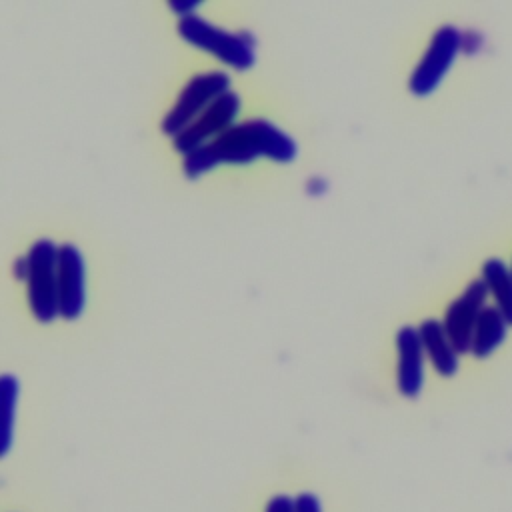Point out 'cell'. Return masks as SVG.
I'll return each instance as SVG.
<instances>
[{"instance_id": "obj_1", "label": "cell", "mask_w": 512, "mask_h": 512, "mask_svg": "<svg viewBox=\"0 0 512 512\" xmlns=\"http://www.w3.org/2000/svg\"><path fill=\"white\" fill-rule=\"evenodd\" d=\"M296 142L268 120H246L232 124L212 142L184 156V172L188 178H198L202 172L220 164H248L258 156H268L276 162L296 158Z\"/></svg>"}, {"instance_id": "obj_2", "label": "cell", "mask_w": 512, "mask_h": 512, "mask_svg": "<svg viewBox=\"0 0 512 512\" xmlns=\"http://www.w3.org/2000/svg\"><path fill=\"white\" fill-rule=\"evenodd\" d=\"M20 278L28 284V300L40 322H50L60 314L58 300V246L52 240H38L24 260L18 262Z\"/></svg>"}, {"instance_id": "obj_3", "label": "cell", "mask_w": 512, "mask_h": 512, "mask_svg": "<svg viewBox=\"0 0 512 512\" xmlns=\"http://www.w3.org/2000/svg\"><path fill=\"white\" fill-rule=\"evenodd\" d=\"M178 32L188 44L214 54L232 68L248 70L254 64V42L248 34L220 30L196 14L182 16L178 22Z\"/></svg>"}, {"instance_id": "obj_4", "label": "cell", "mask_w": 512, "mask_h": 512, "mask_svg": "<svg viewBox=\"0 0 512 512\" xmlns=\"http://www.w3.org/2000/svg\"><path fill=\"white\" fill-rule=\"evenodd\" d=\"M230 78L224 72H204L194 76L180 92L176 104L162 122V132L176 138L182 134L216 98L228 92Z\"/></svg>"}, {"instance_id": "obj_5", "label": "cell", "mask_w": 512, "mask_h": 512, "mask_svg": "<svg viewBox=\"0 0 512 512\" xmlns=\"http://www.w3.org/2000/svg\"><path fill=\"white\" fill-rule=\"evenodd\" d=\"M460 46H462V36L458 28L448 24L438 28L424 58L420 60V64L410 76V90L416 96L430 94L448 72Z\"/></svg>"}, {"instance_id": "obj_6", "label": "cell", "mask_w": 512, "mask_h": 512, "mask_svg": "<svg viewBox=\"0 0 512 512\" xmlns=\"http://www.w3.org/2000/svg\"><path fill=\"white\" fill-rule=\"evenodd\" d=\"M240 112V98L236 92L228 90L220 98H216L182 134L174 138V148L188 156L206 144L210 136H220L224 130L232 126Z\"/></svg>"}, {"instance_id": "obj_7", "label": "cell", "mask_w": 512, "mask_h": 512, "mask_svg": "<svg viewBox=\"0 0 512 512\" xmlns=\"http://www.w3.org/2000/svg\"><path fill=\"white\" fill-rule=\"evenodd\" d=\"M486 294L488 288L484 284V280H474L466 286V290L460 294V298H456L446 314H444V330L454 346V350L458 354L470 352L472 348V336H474V328L476 322L482 314V310L486 308Z\"/></svg>"}, {"instance_id": "obj_8", "label": "cell", "mask_w": 512, "mask_h": 512, "mask_svg": "<svg viewBox=\"0 0 512 512\" xmlns=\"http://www.w3.org/2000/svg\"><path fill=\"white\" fill-rule=\"evenodd\" d=\"M84 260L76 246L58 248V300L60 314L68 320L80 316L84 308Z\"/></svg>"}, {"instance_id": "obj_9", "label": "cell", "mask_w": 512, "mask_h": 512, "mask_svg": "<svg viewBox=\"0 0 512 512\" xmlns=\"http://www.w3.org/2000/svg\"><path fill=\"white\" fill-rule=\"evenodd\" d=\"M398 348V388L404 396H418L424 380V346L414 326H404L396 334Z\"/></svg>"}, {"instance_id": "obj_10", "label": "cell", "mask_w": 512, "mask_h": 512, "mask_svg": "<svg viewBox=\"0 0 512 512\" xmlns=\"http://www.w3.org/2000/svg\"><path fill=\"white\" fill-rule=\"evenodd\" d=\"M418 332H420L424 352L428 354L434 368L442 376H452L458 368V352L454 350V346L444 330V324L430 318L420 324Z\"/></svg>"}, {"instance_id": "obj_11", "label": "cell", "mask_w": 512, "mask_h": 512, "mask_svg": "<svg viewBox=\"0 0 512 512\" xmlns=\"http://www.w3.org/2000/svg\"><path fill=\"white\" fill-rule=\"evenodd\" d=\"M508 322L498 306H486L476 322L474 336H472V348L470 352L476 358L490 356L504 340Z\"/></svg>"}, {"instance_id": "obj_12", "label": "cell", "mask_w": 512, "mask_h": 512, "mask_svg": "<svg viewBox=\"0 0 512 512\" xmlns=\"http://www.w3.org/2000/svg\"><path fill=\"white\" fill-rule=\"evenodd\" d=\"M482 280L496 298L506 322L512 324V270L498 258H490L482 266Z\"/></svg>"}, {"instance_id": "obj_13", "label": "cell", "mask_w": 512, "mask_h": 512, "mask_svg": "<svg viewBox=\"0 0 512 512\" xmlns=\"http://www.w3.org/2000/svg\"><path fill=\"white\" fill-rule=\"evenodd\" d=\"M2 394H4V412H6V422H4V450L8 448L10 442V422H12V404L16 398V382L12 376L2 378Z\"/></svg>"}, {"instance_id": "obj_14", "label": "cell", "mask_w": 512, "mask_h": 512, "mask_svg": "<svg viewBox=\"0 0 512 512\" xmlns=\"http://www.w3.org/2000/svg\"><path fill=\"white\" fill-rule=\"evenodd\" d=\"M294 506H296V512H320V504L314 494H300L294 500Z\"/></svg>"}, {"instance_id": "obj_15", "label": "cell", "mask_w": 512, "mask_h": 512, "mask_svg": "<svg viewBox=\"0 0 512 512\" xmlns=\"http://www.w3.org/2000/svg\"><path fill=\"white\" fill-rule=\"evenodd\" d=\"M266 512H296V506L288 496H276L268 502Z\"/></svg>"}, {"instance_id": "obj_16", "label": "cell", "mask_w": 512, "mask_h": 512, "mask_svg": "<svg viewBox=\"0 0 512 512\" xmlns=\"http://www.w3.org/2000/svg\"><path fill=\"white\" fill-rule=\"evenodd\" d=\"M196 6H198L196 2H170V8H172V10H176V12L180 14V18H182V16L192 14V10H194Z\"/></svg>"}, {"instance_id": "obj_17", "label": "cell", "mask_w": 512, "mask_h": 512, "mask_svg": "<svg viewBox=\"0 0 512 512\" xmlns=\"http://www.w3.org/2000/svg\"><path fill=\"white\" fill-rule=\"evenodd\" d=\"M510 270H512V268H510Z\"/></svg>"}]
</instances>
